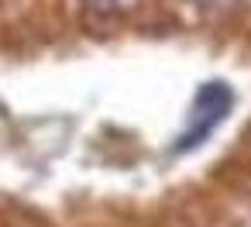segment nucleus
<instances>
[{
  "label": "nucleus",
  "mask_w": 251,
  "mask_h": 227,
  "mask_svg": "<svg viewBox=\"0 0 251 227\" xmlns=\"http://www.w3.org/2000/svg\"><path fill=\"white\" fill-rule=\"evenodd\" d=\"M230 107H234V93H230L227 83H203V86L196 90V97H193L189 124H186V131L176 138V151H189V148L203 145V141L213 134V127L230 114Z\"/></svg>",
  "instance_id": "f257e3e1"
}]
</instances>
